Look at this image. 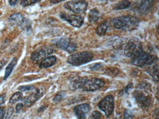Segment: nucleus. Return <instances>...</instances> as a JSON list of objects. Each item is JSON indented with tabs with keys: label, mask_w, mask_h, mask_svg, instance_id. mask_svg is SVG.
Instances as JSON below:
<instances>
[{
	"label": "nucleus",
	"mask_w": 159,
	"mask_h": 119,
	"mask_svg": "<svg viewBox=\"0 0 159 119\" xmlns=\"http://www.w3.org/2000/svg\"><path fill=\"white\" fill-rule=\"evenodd\" d=\"M112 23L114 28L118 29L132 31L137 29L139 20L136 17L128 15L115 18L112 20Z\"/></svg>",
	"instance_id": "f257e3e1"
},
{
	"label": "nucleus",
	"mask_w": 159,
	"mask_h": 119,
	"mask_svg": "<svg viewBox=\"0 0 159 119\" xmlns=\"http://www.w3.org/2000/svg\"><path fill=\"white\" fill-rule=\"evenodd\" d=\"M93 53L88 51L72 54L68 57L67 62L74 66H80L90 62L93 59Z\"/></svg>",
	"instance_id": "f03ea898"
},
{
	"label": "nucleus",
	"mask_w": 159,
	"mask_h": 119,
	"mask_svg": "<svg viewBox=\"0 0 159 119\" xmlns=\"http://www.w3.org/2000/svg\"><path fill=\"white\" fill-rule=\"evenodd\" d=\"M157 60V57L143 51L132 58L131 63L134 66L142 67L152 65Z\"/></svg>",
	"instance_id": "7ed1b4c3"
},
{
	"label": "nucleus",
	"mask_w": 159,
	"mask_h": 119,
	"mask_svg": "<svg viewBox=\"0 0 159 119\" xmlns=\"http://www.w3.org/2000/svg\"><path fill=\"white\" fill-rule=\"evenodd\" d=\"M88 5V3L84 0H72L66 3L64 7L73 13L83 14L87 10Z\"/></svg>",
	"instance_id": "20e7f679"
},
{
	"label": "nucleus",
	"mask_w": 159,
	"mask_h": 119,
	"mask_svg": "<svg viewBox=\"0 0 159 119\" xmlns=\"http://www.w3.org/2000/svg\"><path fill=\"white\" fill-rule=\"evenodd\" d=\"M142 43L139 40L133 39L128 42L125 48L124 53L128 57L133 58L143 51Z\"/></svg>",
	"instance_id": "39448f33"
},
{
	"label": "nucleus",
	"mask_w": 159,
	"mask_h": 119,
	"mask_svg": "<svg viewBox=\"0 0 159 119\" xmlns=\"http://www.w3.org/2000/svg\"><path fill=\"white\" fill-rule=\"evenodd\" d=\"M98 106L99 109L104 112L107 117H110L114 111V98L111 95H108L101 99Z\"/></svg>",
	"instance_id": "423d86ee"
},
{
	"label": "nucleus",
	"mask_w": 159,
	"mask_h": 119,
	"mask_svg": "<svg viewBox=\"0 0 159 119\" xmlns=\"http://www.w3.org/2000/svg\"><path fill=\"white\" fill-rule=\"evenodd\" d=\"M133 97L140 107L147 108L152 104V98L149 95L141 90H136L133 92Z\"/></svg>",
	"instance_id": "0eeeda50"
},
{
	"label": "nucleus",
	"mask_w": 159,
	"mask_h": 119,
	"mask_svg": "<svg viewBox=\"0 0 159 119\" xmlns=\"http://www.w3.org/2000/svg\"><path fill=\"white\" fill-rule=\"evenodd\" d=\"M54 51V49L51 46H42L32 53L30 59L34 62H39L44 59L47 56L52 54Z\"/></svg>",
	"instance_id": "6e6552de"
},
{
	"label": "nucleus",
	"mask_w": 159,
	"mask_h": 119,
	"mask_svg": "<svg viewBox=\"0 0 159 119\" xmlns=\"http://www.w3.org/2000/svg\"><path fill=\"white\" fill-rule=\"evenodd\" d=\"M154 0H137L132 6V9L140 14L148 13L151 8Z\"/></svg>",
	"instance_id": "1a4fd4ad"
},
{
	"label": "nucleus",
	"mask_w": 159,
	"mask_h": 119,
	"mask_svg": "<svg viewBox=\"0 0 159 119\" xmlns=\"http://www.w3.org/2000/svg\"><path fill=\"white\" fill-rule=\"evenodd\" d=\"M105 81L100 78L88 79L84 83L82 88L84 91H95L99 90L105 86Z\"/></svg>",
	"instance_id": "9d476101"
},
{
	"label": "nucleus",
	"mask_w": 159,
	"mask_h": 119,
	"mask_svg": "<svg viewBox=\"0 0 159 119\" xmlns=\"http://www.w3.org/2000/svg\"><path fill=\"white\" fill-rule=\"evenodd\" d=\"M59 16L63 20L67 21L70 25L76 28L81 27L84 23V19L79 15H71L66 12H61Z\"/></svg>",
	"instance_id": "9b49d317"
},
{
	"label": "nucleus",
	"mask_w": 159,
	"mask_h": 119,
	"mask_svg": "<svg viewBox=\"0 0 159 119\" xmlns=\"http://www.w3.org/2000/svg\"><path fill=\"white\" fill-rule=\"evenodd\" d=\"M56 44L58 48L65 50L69 53H73L77 48V44L75 42L70 38L66 37L59 39L57 41Z\"/></svg>",
	"instance_id": "f8f14e48"
},
{
	"label": "nucleus",
	"mask_w": 159,
	"mask_h": 119,
	"mask_svg": "<svg viewBox=\"0 0 159 119\" xmlns=\"http://www.w3.org/2000/svg\"><path fill=\"white\" fill-rule=\"evenodd\" d=\"M9 20L12 23L18 25L23 29H29L30 28V21L24 17L20 13H16L13 14L9 18Z\"/></svg>",
	"instance_id": "ddd939ff"
},
{
	"label": "nucleus",
	"mask_w": 159,
	"mask_h": 119,
	"mask_svg": "<svg viewBox=\"0 0 159 119\" xmlns=\"http://www.w3.org/2000/svg\"><path fill=\"white\" fill-rule=\"evenodd\" d=\"M35 92L30 95L26 96L22 99L23 104L25 107H29L34 104L41 97L44 93V90L42 88L35 89Z\"/></svg>",
	"instance_id": "4468645a"
},
{
	"label": "nucleus",
	"mask_w": 159,
	"mask_h": 119,
	"mask_svg": "<svg viewBox=\"0 0 159 119\" xmlns=\"http://www.w3.org/2000/svg\"><path fill=\"white\" fill-rule=\"evenodd\" d=\"M91 107L89 104L77 105L73 108L74 113L77 119H85L87 113L91 110Z\"/></svg>",
	"instance_id": "2eb2a0df"
},
{
	"label": "nucleus",
	"mask_w": 159,
	"mask_h": 119,
	"mask_svg": "<svg viewBox=\"0 0 159 119\" xmlns=\"http://www.w3.org/2000/svg\"><path fill=\"white\" fill-rule=\"evenodd\" d=\"M57 58L55 56H50L46 57L40 63V68H47L54 65L57 62Z\"/></svg>",
	"instance_id": "dca6fc26"
},
{
	"label": "nucleus",
	"mask_w": 159,
	"mask_h": 119,
	"mask_svg": "<svg viewBox=\"0 0 159 119\" xmlns=\"http://www.w3.org/2000/svg\"><path fill=\"white\" fill-rule=\"evenodd\" d=\"M87 77H78L71 80L70 86L72 89H77L82 88L84 83L88 80Z\"/></svg>",
	"instance_id": "f3484780"
},
{
	"label": "nucleus",
	"mask_w": 159,
	"mask_h": 119,
	"mask_svg": "<svg viewBox=\"0 0 159 119\" xmlns=\"http://www.w3.org/2000/svg\"><path fill=\"white\" fill-rule=\"evenodd\" d=\"M101 17L100 12L97 8L91 9L88 14V19L91 23H94L99 20Z\"/></svg>",
	"instance_id": "a211bd4d"
},
{
	"label": "nucleus",
	"mask_w": 159,
	"mask_h": 119,
	"mask_svg": "<svg viewBox=\"0 0 159 119\" xmlns=\"http://www.w3.org/2000/svg\"><path fill=\"white\" fill-rule=\"evenodd\" d=\"M110 25L107 20H103L98 26L96 33L99 35H105L109 28Z\"/></svg>",
	"instance_id": "6ab92c4d"
},
{
	"label": "nucleus",
	"mask_w": 159,
	"mask_h": 119,
	"mask_svg": "<svg viewBox=\"0 0 159 119\" xmlns=\"http://www.w3.org/2000/svg\"><path fill=\"white\" fill-rule=\"evenodd\" d=\"M131 2L128 0H122L113 6V9L115 10H123L128 8L131 6Z\"/></svg>",
	"instance_id": "aec40b11"
},
{
	"label": "nucleus",
	"mask_w": 159,
	"mask_h": 119,
	"mask_svg": "<svg viewBox=\"0 0 159 119\" xmlns=\"http://www.w3.org/2000/svg\"><path fill=\"white\" fill-rule=\"evenodd\" d=\"M17 59L16 58H14L11 61V62L9 63V65L7 66L6 70H5V74H4V79H3L4 80H6L9 77V76L11 75L14 68L15 66H16V63H17Z\"/></svg>",
	"instance_id": "412c9836"
},
{
	"label": "nucleus",
	"mask_w": 159,
	"mask_h": 119,
	"mask_svg": "<svg viewBox=\"0 0 159 119\" xmlns=\"http://www.w3.org/2000/svg\"><path fill=\"white\" fill-rule=\"evenodd\" d=\"M23 98V94L21 92H16L11 97L10 99V103L11 104H14L22 100Z\"/></svg>",
	"instance_id": "4be33fe9"
},
{
	"label": "nucleus",
	"mask_w": 159,
	"mask_h": 119,
	"mask_svg": "<svg viewBox=\"0 0 159 119\" xmlns=\"http://www.w3.org/2000/svg\"><path fill=\"white\" fill-rule=\"evenodd\" d=\"M149 71H150V73L152 75V77H153L154 79H157L158 80V66L156 65H153L152 67H151L148 70Z\"/></svg>",
	"instance_id": "5701e85b"
},
{
	"label": "nucleus",
	"mask_w": 159,
	"mask_h": 119,
	"mask_svg": "<svg viewBox=\"0 0 159 119\" xmlns=\"http://www.w3.org/2000/svg\"><path fill=\"white\" fill-rule=\"evenodd\" d=\"M106 73L108 75L115 76L118 75L120 73V70L115 68H108L106 70Z\"/></svg>",
	"instance_id": "b1692460"
},
{
	"label": "nucleus",
	"mask_w": 159,
	"mask_h": 119,
	"mask_svg": "<svg viewBox=\"0 0 159 119\" xmlns=\"http://www.w3.org/2000/svg\"><path fill=\"white\" fill-rule=\"evenodd\" d=\"M66 95V92L65 91H62L59 92L55 97L54 99V101L56 102H60L65 97Z\"/></svg>",
	"instance_id": "393cba45"
},
{
	"label": "nucleus",
	"mask_w": 159,
	"mask_h": 119,
	"mask_svg": "<svg viewBox=\"0 0 159 119\" xmlns=\"http://www.w3.org/2000/svg\"><path fill=\"white\" fill-rule=\"evenodd\" d=\"M41 0H22L21 2V5L23 7H27L33 4L39 2Z\"/></svg>",
	"instance_id": "a878e982"
},
{
	"label": "nucleus",
	"mask_w": 159,
	"mask_h": 119,
	"mask_svg": "<svg viewBox=\"0 0 159 119\" xmlns=\"http://www.w3.org/2000/svg\"><path fill=\"white\" fill-rule=\"evenodd\" d=\"M18 90L22 92H25V91H32L35 89V87L32 85L22 86H19L18 88Z\"/></svg>",
	"instance_id": "bb28decb"
},
{
	"label": "nucleus",
	"mask_w": 159,
	"mask_h": 119,
	"mask_svg": "<svg viewBox=\"0 0 159 119\" xmlns=\"http://www.w3.org/2000/svg\"><path fill=\"white\" fill-rule=\"evenodd\" d=\"M101 117V113L98 111H95L92 112L89 117V119H100Z\"/></svg>",
	"instance_id": "cd10ccee"
},
{
	"label": "nucleus",
	"mask_w": 159,
	"mask_h": 119,
	"mask_svg": "<svg viewBox=\"0 0 159 119\" xmlns=\"http://www.w3.org/2000/svg\"><path fill=\"white\" fill-rule=\"evenodd\" d=\"M14 109L12 108H10L7 111L5 119H12L13 116Z\"/></svg>",
	"instance_id": "c85d7f7f"
},
{
	"label": "nucleus",
	"mask_w": 159,
	"mask_h": 119,
	"mask_svg": "<svg viewBox=\"0 0 159 119\" xmlns=\"http://www.w3.org/2000/svg\"><path fill=\"white\" fill-rule=\"evenodd\" d=\"M132 86H133V84L132 83H130L127 85L126 87H125L124 89L121 90L120 94H121V95H123L124 94H126V93H128L129 90H130V89L132 88Z\"/></svg>",
	"instance_id": "c756f323"
},
{
	"label": "nucleus",
	"mask_w": 159,
	"mask_h": 119,
	"mask_svg": "<svg viewBox=\"0 0 159 119\" xmlns=\"http://www.w3.org/2000/svg\"><path fill=\"white\" fill-rule=\"evenodd\" d=\"M102 67H103V65L101 63H97L92 66V69L97 70L98 69H100L101 68H102Z\"/></svg>",
	"instance_id": "7c9ffc66"
},
{
	"label": "nucleus",
	"mask_w": 159,
	"mask_h": 119,
	"mask_svg": "<svg viewBox=\"0 0 159 119\" xmlns=\"http://www.w3.org/2000/svg\"><path fill=\"white\" fill-rule=\"evenodd\" d=\"M23 107H24V104L23 103H18L16 105V113L20 112V111L23 108Z\"/></svg>",
	"instance_id": "2f4dec72"
},
{
	"label": "nucleus",
	"mask_w": 159,
	"mask_h": 119,
	"mask_svg": "<svg viewBox=\"0 0 159 119\" xmlns=\"http://www.w3.org/2000/svg\"><path fill=\"white\" fill-rule=\"evenodd\" d=\"M5 114V108L0 107V119H3Z\"/></svg>",
	"instance_id": "473e14b6"
},
{
	"label": "nucleus",
	"mask_w": 159,
	"mask_h": 119,
	"mask_svg": "<svg viewBox=\"0 0 159 119\" xmlns=\"http://www.w3.org/2000/svg\"><path fill=\"white\" fill-rule=\"evenodd\" d=\"M6 94H3L0 95V106L5 102Z\"/></svg>",
	"instance_id": "72a5a7b5"
},
{
	"label": "nucleus",
	"mask_w": 159,
	"mask_h": 119,
	"mask_svg": "<svg viewBox=\"0 0 159 119\" xmlns=\"http://www.w3.org/2000/svg\"><path fill=\"white\" fill-rule=\"evenodd\" d=\"M6 63H7V61L4 60H1V61H0V70L5 66Z\"/></svg>",
	"instance_id": "f704fd0d"
},
{
	"label": "nucleus",
	"mask_w": 159,
	"mask_h": 119,
	"mask_svg": "<svg viewBox=\"0 0 159 119\" xmlns=\"http://www.w3.org/2000/svg\"><path fill=\"white\" fill-rule=\"evenodd\" d=\"M18 0H9V3L11 6H14L17 3Z\"/></svg>",
	"instance_id": "c9c22d12"
},
{
	"label": "nucleus",
	"mask_w": 159,
	"mask_h": 119,
	"mask_svg": "<svg viewBox=\"0 0 159 119\" xmlns=\"http://www.w3.org/2000/svg\"><path fill=\"white\" fill-rule=\"evenodd\" d=\"M64 1L65 0H51V2L52 4H56Z\"/></svg>",
	"instance_id": "e433bc0d"
},
{
	"label": "nucleus",
	"mask_w": 159,
	"mask_h": 119,
	"mask_svg": "<svg viewBox=\"0 0 159 119\" xmlns=\"http://www.w3.org/2000/svg\"><path fill=\"white\" fill-rule=\"evenodd\" d=\"M98 1H102V2H104V1H106L107 0H98Z\"/></svg>",
	"instance_id": "4c0bfd02"
},
{
	"label": "nucleus",
	"mask_w": 159,
	"mask_h": 119,
	"mask_svg": "<svg viewBox=\"0 0 159 119\" xmlns=\"http://www.w3.org/2000/svg\"></svg>",
	"instance_id": "58836bf2"
}]
</instances>
